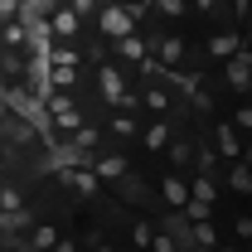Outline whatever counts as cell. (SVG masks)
<instances>
[{"label":"cell","mask_w":252,"mask_h":252,"mask_svg":"<svg viewBox=\"0 0 252 252\" xmlns=\"http://www.w3.org/2000/svg\"><path fill=\"white\" fill-rule=\"evenodd\" d=\"M59 180L68 194H78V199H102V180L93 175V165H73V160H63L59 165Z\"/></svg>","instance_id":"3"},{"label":"cell","mask_w":252,"mask_h":252,"mask_svg":"<svg viewBox=\"0 0 252 252\" xmlns=\"http://www.w3.org/2000/svg\"><path fill=\"white\" fill-rule=\"evenodd\" d=\"M68 5H73V10L83 15V20H88V15H93V10H97V0H68Z\"/></svg>","instance_id":"24"},{"label":"cell","mask_w":252,"mask_h":252,"mask_svg":"<svg viewBox=\"0 0 252 252\" xmlns=\"http://www.w3.org/2000/svg\"><path fill=\"white\" fill-rule=\"evenodd\" d=\"M233 233L238 238H252V214H233Z\"/></svg>","instance_id":"21"},{"label":"cell","mask_w":252,"mask_h":252,"mask_svg":"<svg viewBox=\"0 0 252 252\" xmlns=\"http://www.w3.org/2000/svg\"><path fill=\"white\" fill-rule=\"evenodd\" d=\"M160 199H165V209H185L189 204V175H165L160 180Z\"/></svg>","instance_id":"10"},{"label":"cell","mask_w":252,"mask_h":252,"mask_svg":"<svg viewBox=\"0 0 252 252\" xmlns=\"http://www.w3.org/2000/svg\"><path fill=\"white\" fill-rule=\"evenodd\" d=\"M63 233H54L49 223H39V228H30V238H20V243H30V248H59Z\"/></svg>","instance_id":"15"},{"label":"cell","mask_w":252,"mask_h":252,"mask_svg":"<svg viewBox=\"0 0 252 252\" xmlns=\"http://www.w3.org/2000/svg\"><path fill=\"white\" fill-rule=\"evenodd\" d=\"M151 248H156V252H175L180 238H175V233H151Z\"/></svg>","instance_id":"18"},{"label":"cell","mask_w":252,"mask_h":252,"mask_svg":"<svg viewBox=\"0 0 252 252\" xmlns=\"http://www.w3.org/2000/svg\"><path fill=\"white\" fill-rule=\"evenodd\" d=\"M214 146H219V156L223 160H238L243 156V131L233 122H219V131H214Z\"/></svg>","instance_id":"11"},{"label":"cell","mask_w":252,"mask_h":252,"mask_svg":"<svg viewBox=\"0 0 252 252\" xmlns=\"http://www.w3.org/2000/svg\"><path fill=\"white\" fill-rule=\"evenodd\" d=\"M219 5H223V0H194V10H199V15H219Z\"/></svg>","instance_id":"23"},{"label":"cell","mask_w":252,"mask_h":252,"mask_svg":"<svg viewBox=\"0 0 252 252\" xmlns=\"http://www.w3.org/2000/svg\"><path fill=\"white\" fill-rule=\"evenodd\" d=\"M44 25H49V39H54V44H73L78 30H83V15H78L68 0H54L49 15H44Z\"/></svg>","instance_id":"2"},{"label":"cell","mask_w":252,"mask_h":252,"mask_svg":"<svg viewBox=\"0 0 252 252\" xmlns=\"http://www.w3.org/2000/svg\"><path fill=\"white\" fill-rule=\"evenodd\" d=\"M136 107H146V112H156V117H165V112L175 107V97H170V88H165V83H151L146 93L136 97Z\"/></svg>","instance_id":"12"},{"label":"cell","mask_w":252,"mask_h":252,"mask_svg":"<svg viewBox=\"0 0 252 252\" xmlns=\"http://www.w3.org/2000/svg\"><path fill=\"white\" fill-rule=\"evenodd\" d=\"M165 151H170L175 165H185V160H189V146H185V141H175V136H170V146H165Z\"/></svg>","instance_id":"20"},{"label":"cell","mask_w":252,"mask_h":252,"mask_svg":"<svg viewBox=\"0 0 252 252\" xmlns=\"http://www.w3.org/2000/svg\"><path fill=\"white\" fill-rule=\"evenodd\" d=\"M233 126H238L243 136L252 131V107H248V97H238V112H233Z\"/></svg>","instance_id":"17"},{"label":"cell","mask_w":252,"mask_h":252,"mask_svg":"<svg viewBox=\"0 0 252 252\" xmlns=\"http://www.w3.org/2000/svg\"><path fill=\"white\" fill-rule=\"evenodd\" d=\"M204 49H209V59H214V63H223L228 54H238V49H243V34H238V30H214Z\"/></svg>","instance_id":"8"},{"label":"cell","mask_w":252,"mask_h":252,"mask_svg":"<svg viewBox=\"0 0 252 252\" xmlns=\"http://www.w3.org/2000/svg\"><path fill=\"white\" fill-rule=\"evenodd\" d=\"M248 73H252V59H248V44H243L238 54L223 59V78H228V88H233L238 97H248Z\"/></svg>","instance_id":"7"},{"label":"cell","mask_w":252,"mask_h":252,"mask_svg":"<svg viewBox=\"0 0 252 252\" xmlns=\"http://www.w3.org/2000/svg\"><path fill=\"white\" fill-rule=\"evenodd\" d=\"M93 175L107 185V180H117V185H131L136 175H131V165L126 156H112V151H93Z\"/></svg>","instance_id":"6"},{"label":"cell","mask_w":252,"mask_h":252,"mask_svg":"<svg viewBox=\"0 0 252 252\" xmlns=\"http://www.w3.org/2000/svg\"><path fill=\"white\" fill-rule=\"evenodd\" d=\"M136 136H141V146H146V151H165V146H170V136H175V126H170V117H156V122L146 126V131H136Z\"/></svg>","instance_id":"9"},{"label":"cell","mask_w":252,"mask_h":252,"mask_svg":"<svg viewBox=\"0 0 252 252\" xmlns=\"http://www.w3.org/2000/svg\"><path fill=\"white\" fill-rule=\"evenodd\" d=\"M233 10H238V15H243V10H248V0H233Z\"/></svg>","instance_id":"25"},{"label":"cell","mask_w":252,"mask_h":252,"mask_svg":"<svg viewBox=\"0 0 252 252\" xmlns=\"http://www.w3.org/2000/svg\"><path fill=\"white\" fill-rule=\"evenodd\" d=\"M0 248H10V238H5V228H0Z\"/></svg>","instance_id":"26"},{"label":"cell","mask_w":252,"mask_h":252,"mask_svg":"<svg viewBox=\"0 0 252 252\" xmlns=\"http://www.w3.org/2000/svg\"><path fill=\"white\" fill-rule=\"evenodd\" d=\"M112 49H117V59H126V63H141L146 73H156V59H151V39H141V30L122 34V39H112Z\"/></svg>","instance_id":"5"},{"label":"cell","mask_w":252,"mask_h":252,"mask_svg":"<svg viewBox=\"0 0 252 252\" xmlns=\"http://www.w3.org/2000/svg\"><path fill=\"white\" fill-rule=\"evenodd\" d=\"M5 112H10V107H5V97H0V117H5Z\"/></svg>","instance_id":"27"},{"label":"cell","mask_w":252,"mask_h":252,"mask_svg":"<svg viewBox=\"0 0 252 252\" xmlns=\"http://www.w3.org/2000/svg\"><path fill=\"white\" fill-rule=\"evenodd\" d=\"M107 131L112 136H122V141H136V117H131V107H112V122H107Z\"/></svg>","instance_id":"13"},{"label":"cell","mask_w":252,"mask_h":252,"mask_svg":"<svg viewBox=\"0 0 252 252\" xmlns=\"http://www.w3.org/2000/svg\"><path fill=\"white\" fill-rule=\"evenodd\" d=\"M97 93H102V102L107 107H136V93L126 88V78L117 73V63H97Z\"/></svg>","instance_id":"1"},{"label":"cell","mask_w":252,"mask_h":252,"mask_svg":"<svg viewBox=\"0 0 252 252\" xmlns=\"http://www.w3.org/2000/svg\"><path fill=\"white\" fill-rule=\"evenodd\" d=\"M156 10L165 15V20H185V15H189V0H156Z\"/></svg>","instance_id":"16"},{"label":"cell","mask_w":252,"mask_h":252,"mask_svg":"<svg viewBox=\"0 0 252 252\" xmlns=\"http://www.w3.org/2000/svg\"><path fill=\"white\" fill-rule=\"evenodd\" d=\"M112 5H126L131 20H146V0H112Z\"/></svg>","instance_id":"22"},{"label":"cell","mask_w":252,"mask_h":252,"mask_svg":"<svg viewBox=\"0 0 252 252\" xmlns=\"http://www.w3.org/2000/svg\"><path fill=\"white\" fill-rule=\"evenodd\" d=\"M93 15H97V30H102V39H122V34L141 30V20H131V10H126V5H112V0H107V5L97 0Z\"/></svg>","instance_id":"4"},{"label":"cell","mask_w":252,"mask_h":252,"mask_svg":"<svg viewBox=\"0 0 252 252\" xmlns=\"http://www.w3.org/2000/svg\"><path fill=\"white\" fill-rule=\"evenodd\" d=\"M151 233H156V228H151V223L141 219L136 228H131V243H136V248H151Z\"/></svg>","instance_id":"19"},{"label":"cell","mask_w":252,"mask_h":252,"mask_svg":"<svg viewBox=\"0 0 252 252\" xmlns=\"http://www.w3.org/2000/svg\"><path fill=\"white\" fill-rule=\"evenodd\" d=\"M228 189H233V194H243V199L252 194V170H248V160H243V156L233 160V170H228Z\"/></svg>","instance_id":"14"}]
</instances>
